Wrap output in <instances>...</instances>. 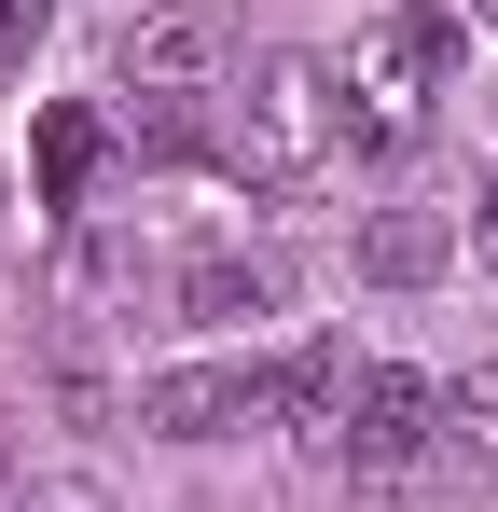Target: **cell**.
Returning a JSON list of instances; mask_svg holds the SVG:
<instances>
[{
    "mask_svg": "<svg viewBox=\"0 0 498 512\" xmlns=\"http://www.w3.org/2000/svg\"><path fill=\"white\" fill-rule=\"evenodd\" d=\"M111 70H125V97H208L236 70V28H222L208 0H180V14H139V28L111 42Z\"/></svg>",
    "mask_w": 498,
    "mask_h": 512,
    "instance_id": "cell-4",
    "label": "cell"
},
{
    "mask_svg": "<svg viewBox=\"0 0 498 512\" xmlns=\"http://www.w3.org/2000/svg\"><path fill=\"white\" fill-rule=\"evenodd\" d=\"M277 305H291V277L263 250H194L180 263V319L194 333H236V319H277Z\"/></svg>",
    "mask_w": 498,
    "mask_h": 512,
    "instance_id": "cell-6",
    "label": "cell"
},
{
    "mask_svg": "<svg viewBox=\"0 0 498 512\" xmlns=\"http://www.w3.org/2000/svg\"><path fill=\"white\" fill-rule=\"evenodd\" d=\"M429 443H443V388H429L415 360H360V374H346V402H332V457H346V471H374V485H402Z\"/></svg>",
    "mask_w": 498,
    "mask_h": 512,
    "instance_id": "cell-3",
    "label": "cell"
},
{
    "mask_svg": "<svg viewBox=\"0 0 498 512\" xmlns=\"http://www.w3.org/2000/svg\"><path fill=\"white\" fill-rule=\"evenodd\" d=\"M97 167H111V125H97L83 97H56V111H42V208H83Z\"/></svg>",
    "mask_w": 498,
    "mask_h": 512,
    "instance_id": "cell-7",
    "label": "cell"
},
{
    "mask_svg": "<svg viewBox=\"0 0 498 512\" xmlns=\"http://www.w3.org/2000/svg\"><path fill=\"white\" fill-rule=\"evenodd\" d=\"M443 429H457L471 457H498V360H471V388H443Z\"/></svg>",
    "mask_w": 498,
    "mask_h": 512,
    "instance_id": "cell-9",
    "label": "cell"
},
{
    "mask_svg": "<svg viewBox=\"0 0 498 512\" xmlns=\"http://www.w3.org/2000/svg\"><path fill=\"white\" fill-rule=\"evenodd\" d=\"M443 42H457V14H429V0H388V14L360 28V56H332V97H346V139H360V153H415V139H429Z\"/></svg>",
    "mask_w": 498,
    "mask_h": 512,
    "instance_id": "cell-1",
    "label": "cell"
},
{
    "mask_svg": "<svg viewBox=\"0 0 498 512\" xmlns=\"http://www.w3.org/2000/svg\"><path fill=\"white\" fill-rule=\"evenodd\" d=\"M346 153V97H332V56H249L236 84V125H222V167L236 180H319Z\"/></svg>",
    "mask_w": 498,
    "mask_h": 512,
    "instance_id": "cell-2",
    "label": "cell"
},
{
    "mask_svg": "<svg viewBox=\"0 0 498 512\" xmlns=\"http://www.w3.org/2000/svg\"><path fill=\"white\" fill-rule=\"evenodd\" d=\"M443 263H457V236H443L429 208H388V222H360V277H388V291L443 277Z\"/></svg>",
    "mask_w": 498,
    "mask_h": 512,
    "instance_id": "cell-8",
    "label": "cell"
},
{
    "mask_svg": "<svg viewBox=\"0 0 498 512\" xmlns=\"http://www.w3.org/2000/svg\"><path fill=\"white\" fill-rule=\"evenodd\" d=\"M42 28H56V0H0V56H28Z\"/></svg>",
    "mask_w": 498,
    "mask_h": 512,
    "instance_id": "cell-11",
    "label": "cell"
},
{
    "mask_svg": "<svg viewBox=\"0 0 498 512\" xmlns=\"http://www.w3.org/2000/svg\"><path fill=\"white\" fill-rule=\"evenodd\" d=\"M125 277H139V250H125V236H70V291H83V305H111Z\"/></svg>",
    "mask_w": 498,
    "mask_h": 512,
    "instance_id": "cell-10",
    "label": "cell"
},
{
    "mask_svg": "<svg viewBox=\"0 0 498 512\" xmlns=\"http://www.w3.org/2000/svg\"><path fill=\"white\" fill-rule=\"evenodd\" d=\"M139 429L153 443H222V429H263V360H180L139 388Z\"/></svg>",
    "mask_w": 498,
    "mask_h": 512,
    "instance_id": "cell-5",
    "label": "cell"
},
{
    "mask_svg": "<svg viewBox=\"0 0 498 512\" xmlns=\"http://www.w3.org/2000/svg\"><path fill=\"white\" fill-rule=\"evenodd\" d=\"M457 14H485V28H498V0H457Z\"/></svg>",
    "mask_w": 498,
    "mask_h": 512,
    "instance_id": "cell-13",
    "label": "cell"
},
{
    "mask_svg": "<svg viewBox=\"0 0 498 512\" xmlns=\"http://www.w3.org/2000/svg\"><path fill=\"white\" fill-rule=\"evenodd\" d=\"M471 236H485V263H498V180H485V194H471Z\"/></svg>",
    "mask_w": 498,
    "mask_h": 512,
    "instance_id": "cell-12",
    "label": "cell"
}]
</instances>
